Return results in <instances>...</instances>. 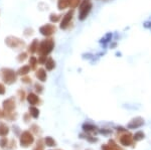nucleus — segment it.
<instances>
[{
  "mask_svg": "<svg viewBox=\"0 0 151 150\" xmlns=\"http://www.w3.org/2000/svg\"><path fill=\"white\" fill-rule=\"evenodd\" d=\"M53 47H55V42L52 38H47V39L42 40L40 42L37 48V54L40 57H47L52 52Z\"/></svg>",
  "mask_w": 151,
  "mask_h": 150,
  "instance_id": "f257e3e1",
  "label": "nucleus"
},
{
  "mask_svg": "<svg viewBox=\"0 0 151 150\" xmlns=\"http://www.w3.org/2000/svg\"><path fill=\"white\" fill-rule=\"evenodd\" d=\"M0 76H1L2 81L7 85L15 83L17 80V72H15L11 69H8V67H3L0 71Z\"/></svg>",
  "mask_w": 151,
  "mask_h": 150,
  "instance_id": "f03ea898",
  "label": "nucleus"
},
{
  "mask_svg": "<svg viewBox=\"0 0 151 150\" xmlns=\"http://www.w3.org/2000/svg\"><path fill=\"white\" fill-rule=\"evenodd\" d=\"M91 9H92V3L90 2V0H84L81 4V7H80V14H79L80 20H84L88 16V14L90 13Z\"/></svg>",
  "mask_w": 151,
  "mask_h": 150,
  "instance_id": "7ed1b4c3",
  "label": "nucleus"
},
{
  "mask_svg": "<svg viewBox=\"0 0 151 150\" xmlns=\"http://www.w3.org/2000/svg\"><path fill=\"white\" fill-rule=\"evenodd\" d=\"M5 43L7 47H11V48H19V47H24V42L21 40L20 38L15 37V36H8L5 39Z\"/></svg>",
  "mask_w": 151,
  "mask_h": 150,
  "instance_id": "20e7f679",
  "label": "nucleus"
},
{
  "mask_svg": "<svg viewBox=\"0 0 151 150\" xmlns=\"http://www.w3.org/2000/svg\"><path fill=\"white\" fill-rule=\"evenodd\" d=\"M35 141V137H33L32 133L29 131H24L20 136V145L22 147H28Z\"/></svg>",
  "mask_w": 151,
  "mask_h": 150,
  "instance_id": "39448f33",
  "label": "nucleus"
},
{
  "mask_svg": "<svg viewBox=\"0 0 151 150\" xmlns=\"http://www.w3.org/2000/svg\"><path fill=\"white\" fill-rule=\"evenodd\" d=\"M14 109H15V100H14V98H9L3 102V110L5 112V115L13 113Z\"/></svg>",
  "mask_w": 151,
  "mask_h": 150,
  "instance_id": "423d86ee",
  "label": "nucleus"
},
{
  "mask_svg": "<svg viewBox=\"0 0 151 150\" xmlns=\"http://www.w3.org/2000/svg\"><path fill=\"white\" fill-rule=\"evenodd\" d=\"M40 32L45 36H50L55 32V26L53 24H45L40 28Z\"/></svg>",
  "mask_w": 151,
  "mask_h": 150,
  "instance_id": "0eeeda50",
  "label": "nucleus"
},
{
  "mask_svg": "<svg viewBox=\"0 0 151 150\" xmlns=\"http://www.w3.org/2000/svg\"><path fill=\"white\" fill-rule=\"evenodd\" d=\"M144 125V119L141 117H137L134 118V119L131 121L130 123L127 125L128 129H137V128H140Z\"/></svg>",
  "mask_w": 151,
  "mask_h": 150,
  "instance_id": "6e6552de",
  "label": "nucleus"
},
{
  "mask_svg": "<svg viewBox=\"0 0 151 150\" xmlns=\"http://www.w3.org/2000/svg\"><path fill=\"white\" fill-rule=\"evenodd\" d=\"M73 15H74V10H70L64 17H63L62 22H60V28H62V29H65V28L69 26L70 20L73 19Z\"/></svg>",
  "mask_w": 151,
  "mask_h": 150,
  "instance_id": "1a4fd4ad",
  "label": "nucleus"
},
{
  "mask_svg": "<svg viewBox=\"0 0 151 150\" xmlns=\"http://www.w3.org/2000/svg\"><path fill=\"white\" fill-rule=\"evenodd\" d=\"M120 143L123 146H130L133 143V138L130 134H124L120 137Z\"/></svg>",
  "mask_w": 151,
  "mask_h": 150,
  "instance_id": "9d476101",
  "label": "nucleus"
},
{
  "mask_svg": "<svg viewBox=\"0 0 151 150\" xmlns=\"http://www.w3.org/2000/svg\"><path fill=\"white\" fill-rule=\"evenodd\" d=\"M26 99H27L28 103L32 106L37 105V104L40 103V98H38V96L35 95V94H33V93L28 94V96L26 97Z\"/></svg>",
  "mask_w": 151,
  "mask_h": 150,
  "instance_id": "9b49d317",
  "label": "nucleus"
},
{
  "mask_svg": "<svg viewBox=\"0 0 151 150\" xmlns=\"http://www.w3.org/2000/svg\"><path fill=\"white\" fill-rule=\"evenodd\" d=\"M35 76L40 82H45V81H47V72H45V70L42 69V67H40V69H38L37 71H36Z\"/></svg>",
  "mask_w": 151,
  "mask_h": 150,
  "instance_id": "f8f14e48",
  "label": "nucleus"
},
{
  "mask_svg": "<svg viewBox=\"0 0 151 150\" xmlns=\"http://www.w3.org/2000/svg\"><path fill=\"white\" fill-rule=\"evenodd\" d=\"M102 150H121L113 140H110L108 144H105L102 146Z\"/></svg>",
  "mask_w": 151,
  "mask_h": 150,
  "instance_id": "ddd939ff",
  "label": "nucleus"
},
{
  "mask_svg": "<svg viewBox=\"0 0 151 150\" xmlns=\"http://www.w3.org/2000/svg\"><path fill=\"white\" fill-rule=\"evenodd\" d=\"M38 44H40L38 40L37 39H33L32 42H31L30 44H29V47L27 48V52H30V54H35V52H37Z\"/></svg>",
  "mask_w": 151,
  "mask_h": 150,
  "instance_id": "4468645a",
  "label": "nucleus"
},
{
  "mask_svg": "<svg viewBox=\"0 0 151 150\" xmlns=\"http://www.w3.org/2000/svg\"><path fill=\"white\" fill-rule=\"evenodd\" d=\"M70 0H58V8L60 10H64L67 7H70Z\"/></svg>",
  "mask_w": 151,
  "mask_h": 150,
  "instance_id": "2eb2a0df",
  "label": "nucleus"
},
{
  "mask_svg": "<svg viewBox=\"0 0 151 150\" xmlns=\"http://www.w3.org/2000/svg\"><path fill=\"white\" fill-rule=\"evenodd\" d=\"M9 132V128L4 123L0 122V137H5Z\"/></svg>",
  "mask_w": 151,
  "mask_h": 150,
  "instance_id": "dca6fc26",
  "label": "nucleus"
},
{
  "mask_svg": "<svg viewBox=\"0 0 151 150\" xmlns=\"http://www.w3.org/2000/svg\"><path fill=\"white\" fill-rule=\"evenodd\" d=\"M45 65V67H47V71H52V70L55 69V60L52 59V57H48Z\"/></svg>",
  "mask_w": 151,
  "mask_h": 150,
  "instance_id": "f3484780",
  "label": "nucleus"
},
{
  "mask_svg": "<svg viewBox=\"0 0 151 150\" xmlns=\"http://www.w3.org/2000/svg\"><path fill=\"white\" fill-rule=\"evenodd\" d=\"M30 70L31 69H30V67H29V66H23L17 71V75H19V76H26Z\"/></svg>",
  "mask_w": 151,
  "mask_h": 150,
  "instance_id": "a211bd4d",
  "label": "nucleus"
},
{
  "mask_svg": "<svg viewBox=\"0 0 151 150\" xmlns=\"http://www.w3.org/2000/svg\"><path fill=\"white\" fill-rule=\"evenodd\" d=\"M29 115H31L35 119H36V118H38V116H40V110H38L37 108H35V106H31V107L29 108Z\"/></svg>",
  "mask_w": 151,
  "mask_h": 150,
  "instance_id": "6ab92c4d",
  "label": "nucleus"
},
{
  "mask_svg": "<svg viewBox=\"0 0 151 150\" xmlns=\"http://www.w3.org/2000/svg\"><path fill=\"white\" fill-rule=\"evenodd\" d=\"M145 137V134L143 133L142 131H138L135 133V135L133 136V140L134 141H141V140H143Z\"/></svg>",
  "mask_w": 151,
  "mask_h": 150,
  "instance_id": "aec40b11",
  "label": "nucleus"
},
{
  "mask_svg": "<svg viewBox=\"0 0 151 150\" xmlns=\"http://www.w3.org/2000/svg\"><path fill=\"white\" fill-rule=\"evenodd\" d=\"M45 144L47 145V146L48 147H53V146H55L57 145V142L53 140L52 137H45Z\"/></svg>",
  "mask_w": 151,
  "mask_h": 150,
  "instance_id": "412c9836",
  "label": "nucleus"
},
{
  "mask_svg": "<svg viewBox=\"0 0 151 150\" xmlns=\"http://www.w3.org/2000/svg\"><path fill=\"white\" fill-rule=\"evenodd\" d=\"M37 62H38V60L35 57H30V59H29V67H30V69L35 70L36 67Z\"/></svg>",
  "mask_w": 151,
  "mask_h": 150,
  "instance_id": "4be33fe9",
  "label": "nucleus"
},
{
  "mask_svg": "<svg viewBox=\"0 0 151 150\" xmlns=\"http://www.w3.org/2000/svg\"><path fill=\"white\" fill-rule=\"evenodd\" d=\"M83 129L87 132H92V131H95V130L97 129V127L91 124H84L83 125Z\"/></svg>",
  "mask_w": 151,
  "mask_h": 150,
  "instance_id": "5701e85b",
  "label": "nucleus"
},
{
  "mask_svg": "<svg viewBox=\"0 0 151 150\" xmlns=\"http://www.w3.org/2000/svg\"><path fill=\"white\" fill-rule=\"evenodd\" d=\"M50 19L52 22H58V20L60 19V15H58V14H55V13H52L50 16Z\"/></svg>",
  "mask_w": 151,
  "mask_h": 150,
  "instance_id": "b1692460",
  "label": "nucleus"
},
{
  "mask_svg": "<svg viewBox=\"0 0 151 150\" xmlns=\"http://www.w3.org/2000/svg\"><path fill=\"white\" fill-rule=\"evenodd\" d=\"M26 59H27V54H26V52H21V54H19L17 57V60L19 62H24Z\"/></svg>",
  "mask_w": 151,
  "mask_h": 150,
  "instance_id": "393cba45",
  "label": "nucleus"
},
{
  "mask_svg": "<svg viewBox=\"0 0 151 150\" xmlns=\"http://www.w3.org/2000/svg\"><path fill=\"white\" fill-rule=\"evenodd\" d=\"M80 3H81V0H70V8H76L77 6H79Z\"/></svg>",
  "mask_w": 151,
  "mask_h": 150,
  "instance_id": "a878e982",
  "label": "nucleus"
},
{
  "mask_svg": "<svg viewBox=\"0 0 151 150\" xmlns=\"http://www.w3.org/2000/svg\"><path fill=\"white\" fill-rule=\"evenodd\" d=\"M7 144H8V141H7L6 138H2L0 140V146H1L2 148H5L7 146Z\"/></svg>",
  "mask_w": 151,
  "mask_h": 150,
  "instance_id": "bb28decb",
  "label": "nucleus"
},
{
  "mask_svg": "<svg viewBox=\"0 0 151 150\" xmlns=\"http://www.w3.org/2000/svg\"><path fill=\"white\" fill-rule=\"evenodd\" d=\"M35 91L37 92L38 94H40V93H42V86L41 85H40V84H35Z\"/></svg>",
  "mask_w": 151,
  "mask_h": 150,
  "instance_id": "cd10ccee",
  "label": "nucleus"
},
{
  "mask_svg": "<svg viewBox=\"0 0 151 150\" xmlns=\"http://www.w3.org/2000/svg\"><path fill=\"white\" fill-rule=\"evenodd\" d=\"M21 81L23 82L24 84H30L31 83V79L28 78V77H22V79H21Z\"/></svg>",
  "mask_w": 151,
  "mask_h": 150,
  "instance_id": "c85d7f7f",
  "label": "nucleus"
},
{
  "mask_svg": "<svg viewBox=\"0 0 151 150\" xmlns=\"http://www.w3.org/2000/svg\"><path fill=\"white\" fill-rule=\"evenodd\" d=\"M33 150H43V144H42V142L38 141L37 142V146H36Z\"/></svg>",
  "mask_w": 151,
  "mask_h": 150,
  "instance_id": "c756f323",
  "label": "nucleus"
},
{
  "mask_svg": "<svg viewBox=\"0 0 151 150\" xmlns=\"http://www.w3.org/2000/svg\"><path fill=\"white\" fill-rule=\"evenodd\" d=\"M18 94H19V98H20L21 101L24 100V97H25V93H24V91H18Z\"/></svg>",
  "mask_w": 151,
  "mask_h": 150,
  "instance_id": "7c9ffc66",
  "label": "nucleus"
},
{
  "mask_svg": "<svg viewBox=\"0 0 151 150\" xmlns=\"http://www.w3.org/2000/svg\"><path fill=\"white\" fill-rule=\"evenodd\" d=\"M4 94H5V87L0 84V95H4Z\"/></svg>",
  "mask_w": 151,
  "mask_h": 150,
  "instance_id": "2f4dec72",
  "label": "nucleus"
},
{
  "mask_svg": "<svg viewBox=\"0 0 151 150\" xmlns=\"http://www.w3.org/2000/svg\"><path fill=\"white\" fill-rule=\"evenodd\" d=\"M86 139H87V140H89L90 142H97V141H98V139L95 138V137H92V136H87V137H86Z\"/></svg>",
  "mask_w": 151,
  "mask_h": 150,
  "instance_id": "473e14b6",
  "label": "nucleus"
},
{
  "mask_svg": "<svg viewBox=\"0 0 151 150\" xmlns=\"http://www.w3.org/2000/svg\"><path fill=\"white\" fill-rule=\"evenodd\" d=\"M4 117H5V112L0 110V119H1V118H4Z\"/></svg>",
  "mask_w": 151,
  "mask_h": 150,
  "instance_id": "72a5a7b5",
  "label": "nucleus"
}]
</instances>
